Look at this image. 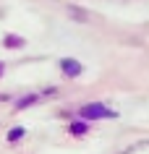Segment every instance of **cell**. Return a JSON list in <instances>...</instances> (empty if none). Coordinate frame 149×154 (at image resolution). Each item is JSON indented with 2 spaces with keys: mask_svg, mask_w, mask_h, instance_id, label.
Here are the masks:
<instances>
[{
  "mask_svg": "<svg viewBox=\"0 0 149 154\" xmlns=\"http://www.w3.org/2000/svg\"><path fill=\"white\" fill-rule=\"evenodd\" d=\"M81 118H86V120H99V118H115V112L107 110L105 105H86L81 110Z\"/></svg>",
  "mask_w": 149,
  "mask_h": 154,
  "instance_id": "1",
  "label": "cell"
},
{
  "mask_svg": "<svg viewBox=\"0 0 149 154\" xmlns=\"http://www.w3.org/2000/svg\"><path fill=\"white\" fill-rule=\"evenodd\" d=\"M63 71H66L68 76H79V73H81V65L76 63V60H63Z\"/></svg>",
  "mask_w": 149,
  "mask_h": 154,
  "instance_id": "2",
  "label": "cell"
},
{
  "mask_svg": "<svg viewBox=\"0 0 149 154\" xmlns=\"http://www.w3.org/2000/svg\"><path fill=\"white\" fill-rule=\"evenodd\" d=\"M21 136H24V131H21V128H13V131L8 133V138H11V141H16V138H21Z\"/></svg>",
  "mask_w": 149,
  "mask_h": 154,
  "instance_id": "3",
  "label": "cell"
}]
</instances>
